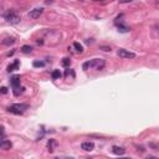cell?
<instances>
[{"label":"cell","instance_id":"24","mask_svg":"<svg viewBox=\"0 0 159 159\" xmlns=\"http://www.w3.org/2000/svg\"><path fill=\"white\" fill-rule=\"evenodd\" d=\"M148 159H158V158H155V157H149Z\"/></svg>","mask_w":159,"mask_h":159},{"label":"cell","instance_id":"13","mask_svg":"<svg viewBox=\"0 0 159 159\" xmlns=\"http://www.w3.org/2000/svg\"><path fill=\"white\" fill-rule=\"evenodd\" d=\"M13 44H15V39L14 37H5L3 40V45L9 46V45H13Z\"/></svg>","mask_w":159,"mask_h":159},{"label":"cell","instance_id":"8","mask_svg":"<svg viewBox=\"0 0 159 159\" xmlns=\"http://www.w3.org/2000/svg\"><path fill=\"white\" fill-rule=\"evenodd\" d=\"M11 147H13V143L10 142V140L4 139V140H1V142H0V148H1V149H4V150H9Z\"/></svg>","mask_w":159,"mask_h":159},{"label":"cell","instance_id":"10","mask_svg":"<svg viewBox=\"0 0 159 159\" xmlns=\"http://www.w3.org/2000/svg\"><path fill=\"white\" fill-rule=\"evenodd\" d=\"M57 146V142L55 139H50L47 142V148H49V152L50 153H52L53 150H55V147Z\"/></svg>","mask_w":159,"mask_h":159},{"label":"cell","instance_id":"21","mask_svg":"<svg viewBox=\"0 0 159 159\" xmlns=\"http://www.w3.org/2000/svg\"><path fill=\"white\" fill-rule=\"evenodd\" d=\"M0 90H1V93H3V95H6V93H8V88H6V87H1Z\"/></svg>","mask_w":159,"mask_h":159},{"label":"cell","instance_id":"5","mask_svg":"<svg viewBox=\"0 0 159 159\" xmlns=\"http://www.w3.org/2000/svg\"><path fill=\"white\" fill-rule=\"evenodd\" d=\"M10 85H11L13 90L20 87V75H15L10 78Z\"/></svg>","mask_w":159,"mask_h":159},{"label":"cell","instance_id":"2","mask_svg":"<svg viewBox=\"0 0 159 159\" xmlns=\"http://www.w3.org/2000/svg\"><path fill=\"white\" fill-rule=\"evenodd\" d=\"M27 108H29V106L25 103H14L11 106L8 107V111L10 113H14V114H23Z\"/></svg>","mask_w":159,"mask_h":159},{"label":"cell","instance_id":"22","mask_svg":"<svg viewBox=\"0 0 159 159\" xmlns=\"http://www.w3.org/2000/svg\"><path fill=\"white\" fill-rule=\"evenodd\" d=\"M101 49H103L104 51H111V47H104V46H102V47Z\"/></svg>","mask_w":159,"mask_h":159},{"label":"cell","instance_id":"25","mask_svg":"<svg viewBox=\"0 0 159 159\" xmlns=\"http://www.w3.org/2000/svg\"><path fill=\"white\" fill-rule=\"evenodd\" d=\"M118 159H131V158H118Z\"/></svg>","mask_w":159,"mask_h":159},{"label":"cell","instance_id":"12","mask_svg":"<svg viewBox=\"0 0 159 159\" xmlns=\"http://www.w3.org/2000/svg\"><path fill=\"white\" fill-rule=\"evenodd\" d=\"M116 25L118 26V30L121 31V32H128L129 30H131V29H129L127 25H124V24H122V23L121 24H116Z\"/></svg>","mask_w":159,"mask_h":159},{"label":"cell","instance_id":"14","mask_svg":"<svg viewBox=\"0 0 159 159\" xmlns=\"http://www.w3.org/2000/svg\"><path fill=\"white\" fill-rule=\"evenodd\" d=\"M61 76H62V73L60 72V70H53L51 73V77L53 80H59V78H61Z\"/></svg>","mask_w":159,"mask_h":159},{"label":"cell","instance_id":"4","mask_svg":"<svg viewBox=\"0 0 159 159\" xmlns=\"http://www.w3.org/2000/svg\"><path fill=\"white\" fill-rule=\"evenodd\" d=\"M42 13H44V9L42 8H36L34 10H30V13L27 14V16L30 17V19H37L42 15Z\"/></svg>","mask_w":159,"mask_h":159},{"label":"cell","instance_id":"18","mask_svg":"<svg viewBox=\"0 0 159 159\" xmlns=\"http://www.w3.org/2000/svg\"><path fill=\"white\" fill-rule=\"evenodd\" d=\"M61 63H62V66H63V67H68V66L71 65V59H68V57H65Z\"/></svg>","mask_w":159,"mask_h":159},{"label":"cell","instance_id":"3","mask_svg":"<svg viewBox=\"0 0 159 159\" xmlns=\"http://www.w3.org/2000/svg\"><path fill=\"white\" fill-rule=\"evenodd\" d=\"M117 53H118L119 57H122V59H134L136 57L134 52L128 51V50H126V49H119Z\"/></svg>","mask_w":159,"mask_h":159},{"label":"cell","instance_id":"7","mask_svg":"<svg viewBox=\"0 0 159 159\" xmlns=\"http://www.w3.org/2000/svg\"><path fill=\"white\" fill-rule=\"evenodd\" d=\"M93 148H95V144H93V142H84L81 144V149H84L86 152H91L93 150Z\"/></svg>","mask_w":159,"mask_h":159},{"label":"cell","instance_id":"17","mask_svg":"<svg viewBox=\"0 0 159 159\" xmlns=\"http://www.w3.org/2000/svg\"><path fill=\"white\" fill-rule=\"evenodd\" d=\"M23 92H24V87H21V86H20V87H17V88H14V90H13V93H14L15 96H19V95H21Z\"/></svg>","mask_w":159,"mask_h":159},{"label":"cell","instance_id":"19","mask_svg":"<svg viewBox=\"0 0 159 159\" xmlns=\"http://www.w3.org/2000/svg\"><path fill=\"white\" fill-rule=\"evenodd\" d=\"M34 67H44L45 66V62L44 61H34Z\"/></svg>","mask_w":159,"mask_h":159},{"label":"cell","instance_id":"23","mask_svg":"<svg viewBox=\"0 0 159 159\" xmlns=\"http://www.w3.org/2000/svg\"><path fill=\"white\" fill-rule=\"evenodd\" d=\"M56 159H73V158H65V157H62V158H56Z\"/></svg>","mask_w":159,"mask_h":159},{"label":"cell","instance_id":"16","mask_svg":"<svg viewBox=\"0 0 159 159\" xmlns=\"http://www.w3.org/2000/svg\"><path fill=\"white\" fill-rule=\"evenodd\" d=\"M73 47L76 49V51L80 52V53L84 52V46H82L81 44H78V42H75V44H73Z\"/></svg>","mask_w":159,"mask_h":159},{"label":"cell","instance_id":"6","mask_svg":"<svg viewBox=\"0 0 159 159\" xmlns=\"http://www.w3.org/2000/svg\"><path fill=\"white\" fill-rule=\"evenodd\" d=\"M97 63H98V59H93L91 61H87V62L84 63V70H88V68H96Z\"/></svg>","mask_w":159,"mask_h":159},{"label":"cell","instance_id":"11","mask_svg":"<svg viewBox=\"0 0 159 159\" xmlns=\"http://www.w3.org/2000/svg\"><path fill=\"white\" fill-rule=\"evenodd\" d=\"M19 68V60H15L11 65H9L8 66V72H13V71H15Z\"/></svg>","mask_w":159,"mask_h":159},{"label":"cell","instance_id":"15","mask_svg":"<svg viewBox=\"0 0 159 159\" xmlns=\"http://www.w3.org/2000/svg\"><path fill=\"white\" fill-rule=\"evenodd\" d=\"M20 51L24 52V53H30L32 51V47H31V46H29V45H24L23 47H21Z\"/></svg>","mask_w":159,"mask_h":159},{"label":"cell","instance_id":"1","mask_svg":"<svg viewBox=\"0 0 159 159\" xmlns=\"http://www.w3.org/2000/svg\"><path fill=\"white\" fill-rule=\"evenodd\" d=\"M4 19L6 20V23H9V24H17V23H20V16L17 15V14L15 13V10H8V11H5L4 13Z\"/></svg>","mask_w":159,"mask_h":159},{"label":"cell","instance_id":"20","mask_svg":"<svg viewBox=\"0 0 159 159\" xmlns=\"http://www.w3.org/2000/svg\"><path fill=\"white\" fill-rule=\"evenodd\" d=\"M68 76H71V77H75V72H73V70H66L65 71V77H68Z\"/></svg>","mask_w":159,"mask_h":159},{"label":"cell","instance_id":"9","mask_svg":"<svg viewBox=\"0 0 159 159\" xmlns=\"http://www.w3.org/2000/svg\"><path fill=\"white\" fill-rule=\"evenodd\" d=\"M112 153L116 154V155H123L126 153V149L122 147H118V146H114L112 148Z\"/></svg>","mask_w":159,"mask_h":159}]
</instances>
